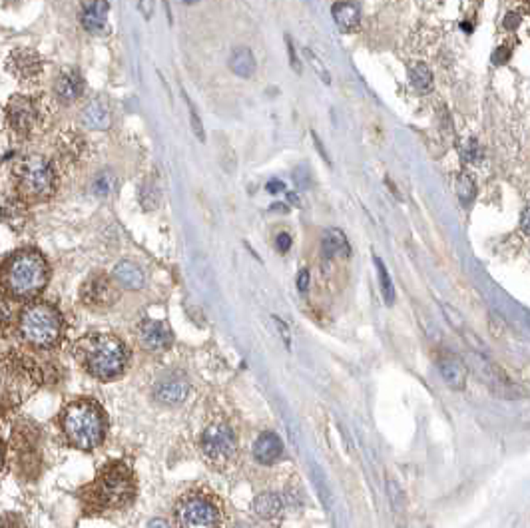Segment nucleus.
<instances>
[{
    "mask_svg": "<svg viewBox=\"0 0 530 528\" xmlns=\"http://www.w3.org/2000/svg\"><path fill=\"white\" fill-rule=\"evenodd\" d=\"M331 15H333V20L341 33L351 34L359 28L361 12L353 2H335L331 8Z\"/></svg>",
    "mask_w": 530,
    "mask_h": 528,
    "instance_id": "obj_16",
    "label": "nucleus"
},
{
    "mask_svg": "<svg viewBox=\"0 0 530 528\" xmlns=\"http://www.w3.org/2000/svg\"><path fill=\"white\" fill-rule=\"evenodd\" d=\"M114 279L122 285L124 289H132V291H138V289L144 288V272L132 263V261H120L116 267H114Z\"/></svg>",
    "mask_w": 530,
    "mask_h": 528,
    "instance_id": "obj_21",
    "label": "nucleus"
},
{
    "mask_svg": "<svg viewBox=\"0 0 530 528\" xmlns=\"http://www.w3.org/2000/svg\"><path fill=\"white\" fill-rule=\"evenodd\" d=\"M136 491L134 484V475L126 464L114 463L108 464L100 477L94 482L92 495L96 500L98 507L102 509H118L124 507L126 502L132 500Z\"/></svg>",
    "mask_w": 530,
    "mask_h": 528,
    "instance_id": "obj_5",
    "label": "nucleus"
},
{
    "mask_svg": "<svg viewBox=\"0 0 530 528\" xmlns=\"http://www.w3.org/2000/svg\"><path fill=\"white\" fill-rule=\"evenodd\" d=\"M20 333L36 347H52L62 335V317L52 305L34 303L20 315Z\"/></svg>",
    "mask_w": 530,
    "mask_h": 528,
    "instance_id": "obj_4",
    "label": "nucleus"
},
{
    "mask_svg": "<svg viewBox=\"0 0 530 528\" xmlns=\"http://www.w3.org/2000/svg\"><path fill=\"white\" fill-rule=\"evenodd\" d=\"M375 259V265H377V273H379V283H381V291H383V297H385V303L391 305L395 301V289H393V281L389 277V272H387L385 263L381 261V257H373Z\"/></svg>",
    "mask_w": 530,
    "mask_h": 528,
    "instance_id": "obj_27",
    "label": "nucleus"
},
{
    "mask_svg": "<svg viewBox=\"0 0 530 528\" xmlns=\"http://www.w3.org/2000/svg\"><path fill=\"white\" fill-rule=\"evenodd\" d=\"M472 367L477 371V375L484 379L486 383L491 385V389H495L498 395H504V397H511L509 389L513 391L514 385L509 381V377L502 373V369H498L497 365H493L491 361L486 359H472Z\"/></svg>",
    "mask_w": 530,
    "mask_h": 528,
    "instance_id": "obj_14",
    "label": "nucleus"
},
{
    "mask_svg": "<svg viewBox=\"0 0 530 528\" xmlns=\"http://www.w3.org/2000/svg\"><path fill=\"white\" fill-rule=\"evenodd\" d=\"M229 68L240 78H251L256 74V56L247 46H238L229 54Z\"/></svg>",
    "mask_w": 530,
    "mask_h": 528,
    "instance_id": "obj_19",
    "label": "nucleus"
},
{
    "mask_svg": "<svg viewBox=\"0 0 530 528\" xmlns=\"http://www.w3.org/2000/svg\"><path fill=\"white\" fill-rule=\"evenodd\" d=\"M509 58H511V49H506V46H500V49L495 50V54H493V62H495V64H506Z\"/></svg>",
    "mask_w": 530,
    "mask_h": 528,
    "instance_id": "obj_35",
    "label": "nucleus"
},
{
    "mask_svg": "<svg viewBox=\"0 0 530 528\" xmlns=\"http://www.w3.org/2000/svg\"><path fill=\"white\" fill-rule=\"evenodd\" d=\"M463 158L466 161H481L482 158V152H481V146L477 140H466L465 146H463Z\"/></svg>",
    "mask_w": 530,
    "mask_h": 528,
    "instance_id": "obj_32",
    "label": "nucleus"
},
{
    "mask_svg": "<svg viewBox=\"0 0 530 528\" xmlns=\"http://www.w3.org/2000/svg\"><path fill=\"white\" fill-rule=\"evenodd\" d=\"M8 70L20 80H36L42 72V60L34 50H15L8 58Z\"/></svg>",
    "mask_w": 530,
    "mask_h": 528,
    "instance_id": "obj_12",
    "label": "nucleus"
},
{
    "mask_svg": "<svg viewBox=\"0 0 530 528\" xmlns=\"http://www.w3.org/2000/svg\"><path fill=\"white\" fill-rule=\"evenodd\" d=\"M78 359L84 369L102 381L120 377L128 363L126 345L114 335H88L78 343Z\"/></svg>",
    "mask_w": 530,
    "mask_h": 528,
    "instance_id": "obj_1",
    "label": "nucleus"
},
{
    "mask_svg": "<svg viewBox=\"0 0 530 528\" xmlns=\"http://www.w3.org/2000/svg\"><path fill=\"white\" fill-rule=\"evenodd\" d=\"M502 24H504L506 30H516V26L520 24V17H518L516 12H509V15L504 17V22H502Z\"/></svg>",
    "mask_w": 530,
    "mask_h": 528,
    "instance_id": "obj_37",
    "label": "nucleus"
},
{
    "mask_svg": "<svg viewBox=\"0 0 530 528\" xmlns=\"http://www.w3.org/2000/svg\"><path fill=\"white\" fill-rule=\"evenodd\" d=\"M411 82L421 94L429 92L433 88V72L429 70L427 64H417L411 70Z\"/></svg>",
    "mask_w": 530,
    "mask_h": 528,
    "instance_id": "obj_25",
    "label": "nucleus"
},
{
    "mask_svg": "<svg viewBox=\"0 0 530 528\" xmlns=\"http://www.w3.org/2000/svg\"><path fill=\"white\" fill-rule=\"evenodd\" d=\"M108 12H110V4L106 0H94L82 12V26L90 34L104 33L108 24Z\"/></svg>",
    "mask_w": 530,
    "mask_h": 528,
    "instance_id": "obj_15",
    "label": "nucleus"
},
{
    "mask_svg": "<svg viewBox=\"0 0 530 528\" xmlns=\"http://www.w3.org/2000/svg\"><path fill=\"white\" fill-rule=\"evenodd\" d=\"M283 206H285V204H274V206H272V209H274V211H283V213H285V211H288V208H283Z\"/></svg>",
    "mask_w": 530,
    "mask_h": 528,
    "instance_id": "obj_45",
    "label": "nucleus"
},
{
    "mask_svg": "<svg viewBox=\"0 0 530 528\" xmlns=\"http://www.w3.org/2000/svg\"><path fill=\"white\" fill-rule=\"evenodd\" d=\"M254 511L261 516V518H274L281 511V498L272 493L259 495L254 500Z\"/></svg>",
    "mask_w": 530,
    "mask_h": 528,
    "instance_id": "obj_24",
    "label": "nucleus"
},
{
    "mask_svg": "<svg viewBox=\"0 0 530 528\" xmlns=\"http://www.w3.org/2000/svg\"><path fill=\"white\" fill-rule=\"evenodd\" d=\"M275 325L279 327V331H281V337H283V341H285V345L290 347V331H288V327H285V323L281 319H277L275 317Z\"/></svg>",
    "mask_w": 530,
    "mask_h": 528,
    "instance_id": "obj_40",
    "label": "nucleus"
},
{
    "mask_svg": "<svg viewBox=\"0 0 530 528\" xmlns=\"http://www.w3.org/2000/svg\"><path fill=\"white\" fill-rule=\"evenodd\" d=\"M439 371L443 379L452 389H465L466 385V367L454 357H443L439 359Z\"/></svg>",
    "mask_w": 530,
    "mask_h": 528,
    "instance_id": "obj_22",
    "label": "nucleus"
},
{
    "mask_svg": "<svg viewBox=\"0 0 530 528\" xmlns=\"http://www.w3.org/2000/svg\"><path fill=\"white\" fill-rule=\"evenodd\" d=\"M291 243H293V240H291L290 234H279V236L275 238V247H277V249H279L281 254L290 252Z\"/></svg>",
    "mask_w": 530,
    "mask_h": 528,
    "instance_id": "obj_34",
    "label": "nucleus"
},
{
    "mask_svg": "<svg viewBox=\"0 0 530 528\" xmlns=\"http://www.w3.org/2000/svg\"><path fill=\"white\" fill-rule=\"evenodd\" d=\"M457 195H459V200L465 208L472 204V200L477 195V186H475V179L468 174H461L457 179Z\"/></svg>",
    "mask_w": 530,
    "mask_h": 528,
    "instance_id": "obj_26",
    "label": "nucleus"
},
{
    "mask_svg": "<svg viewBox=\"0 0 530 528\" xmlns=\"http://www.w3.org/2000/svg\"><path fill=\"white\" fill-rule=\"evenodd\" d=\"M288 202H290V204H293L295 208H301V200H299V195H297L295 192L288 193Z\"/></svg>",
    "mask_w": 530,
    "mask_h": 528,
    "instance_id": "obj_42",
    "label": "nucleus"
},
{
    "mask_svg": "<svg viewBox=\"0 0 530 528\" xmlns=\"http://www.w3.org/2000/svg\"><path fill=\"white\" fill-rule=\"evenodd\" d=\"M80 297L82 301L92 309H106V307H112L118 301L120 293L106 275H92L82 285Z\"/></svg>",
    "mask_w": 530,
    "mask_h": 528,
    "instance_id": "obj_9",
    "label": "nucleus"
},
{
    "mask_svg": "<svg viewBox=\"0 0 530 528\" xmlns=\"http://www.w3.org/2000/svg\"><path fill=\"white\" fill-rule=\"evenodd\" d=\"M6 118H8L10 128L15 130L17 134H20V136H26L36 126L38 110H36L33 100H28V98L24 96H17L10 100V104L6 108Z\"/></svg>",
    "mask_w": 530,
    "mask_h": 528,
    "instance_id": "obj_10",
    "label": "nucleus"
},
{
    "mask_svg": "<svg viewBox=\"0 0 530 528\" xmlns=\"http://www.w3.org/2000/svg\"><path fill=\"white\" fill-rule=\"evenodd\" d=\"M116 190V177H114L112 172H102L98 174L94 184H92V192L94 195H100V197H106Z\"/></svg>",
    "mask_w": 530,
    "mask_h": 528,
    "instance_id": "obj_28",
    "label": "nucleus"
},
{
    "mask_svg": "<svg viewBox=\"0 0 530 528\" xmlns=\"http://www.w3.org/2000/svg\"><path fill=\"white\" fill-rule=\"evenodd\" d=\"M265 190L270 193H279V192H285V184L281 182V179H270L267 182V186H265Z\"/></svg>",
    "mask_w": 530,
    "mask_h": 528,
    "instance_id": "obj_39",
    "label": "nucleus"
},
{
    "mask_svg": "<svg viewBox=\"0 0 530 528\" xmlns=\"http://www.w3.org/2000/svg\"><path fill=\"white\" fill-rule=\"evenodd\" d=\"M238 528H249V527H238Z\"/></svg>",
    "mask_w": 530,
    "mask_h": 528,
    "instance_id": "obj_48",
    "label": "nucleus"
},
{
    "mask_svg": "<svg viewBox=\"0 0 530 528\" xmlns=\"http://www.w3.org/2000/svg\"><path fill=\"white\" fill-rule=\"evenodd\" d=\"M62 429L70 445L90 450L104 441L106 421L96 403L92 401H76L70 403L62 415Z\"/></svg>",
    "mask_w": 530,
    "mask_h": 528,
    "instance_id": "obj_3",
    "label": "nucleus"
},
{
    "mask_svg": "<svg viewBox=\"0 0 530 528\" xmlns=\"http://www.w3.org/2000/svg\"><path fill=\"white\" fill-rule=\"evenodd\" d=\"M82 90H84V82H82V76L76 72V70H62L56 78H54V86H52V92H54V98L60 102V104H72L80 98Z\"/></svg>",
    "mask_w": 530,
    "mask_h": 528,
    "instance_id": "obj_13",
    "label": "nucleus"
},
{
    "mask_svg": "<svg viewBox=\"0 0 530 528\" xmlns=\"http://www.w3.org/2000/svg\"><path fill=\"white\" fill-rule=\"evenodd\" d=\"M297 289L301 293H306L307 289H309V272L307 270H301L299 275H297Z\"/></svg>",
    "mask_w": 530,
    "mask_h": 528,
    "instance_id": "obj_38",
    "label": "nucleus"
},
{
    "mask_svg": "<svg viewBox=\"0 0 530 528\" xmlns=\"http://www.w3.org/2000/svg\"><path fill=\"white\" fill-rule=\"evenodd\" d=\"M0 281H2V288L12 297L30 299L46 288L48 265L44 257L33 249L18 252L2 265Z\"/></svg>",
    "mask_w": 530,
    "mask_h": 528,
    "instance_id": "obj_2",
    "label": "nucleus"
},
{
    "mask_svg": "<svg viewBox=\"0 0 530 528\" xmlns=\"http://www.w3.org/2000/svg\"><path fill=\"white\" fill-rule=\"evenodd\" d=\"M184 4H195V2H200V0H182Z\"/></svg>",
    "mask_w": 530,
    "mask_h": 528,
    "instance_id": "obj_46",
    "label": "nucleus"
},
{
    "mask_svg": "<svg viewBox=\"0 0 530 528\" xmlns=\"http://www.w3.org/2000/svg\"><path fill=\"white\" fill-rule=\"evenodd\" d=\"M138 8H140V12L144 15L145 20L152 18V15H154V0H140V2H138Z\"/></svg>",
    "mask_w": 530,
    "mask_h": 528,
    "instance_id": "obj_36",
    "label": "nucleus"
},
{
    "mask_svg": "<svg viewBox=\"0 0 530 528\" xmlns=\"http://www.w3.org/2000/svg\"><path fill=\"white\" fill-rule=\"evenodd\" d=\"M321 254L325 259H331V257L335 256L349 257V254H351V245H349V241H347L345 234H343L341 229L331 227V229H327V231L323 234Z\"/></svg>",
    "mask_w": 530,
    "mask_h": 528,
    "instance_id": "obj_18",
    "label": "nucleus"
},
{
    "mask_svg": "<svg viewBox=\"0 0 530 528\" xmlns=\"http://www.w3.org/2000/svg\"><path fill=\"white\" fill-rule=\"evenodd\" d=\"M281 450H283V445H281L279 437L274 432H265L257 439L256 445H254V457H256L257 463L272 464L279 459Z\"/></svg>",
    "mask_w": 530,
    "mask_h": 528,
    "instance_id": "obj_17",
    "label": "nucleus"
},
{
    "mask_svg": "<svg viewBox=\"0 0 530 528\" xmlns=\"http://www.w3.org/2000/svg\"><path fill=\"white\" fill-rule=\"evenodd\" d=\"M529 213H530L529 208L522 209V220H520V227H522L524 236H529V234H530V229H529Z\"/></svg>",
    "mask_w": 530,
    "mask_h": 528,
    "instance_id": "obj_41",
    "label": "nucleus"
},
{
    "mask_svg": "<svg viewBox=\"0 0 530 528\" xmlns=\"http://www.w3.org/2000/svg\"><path fill=\"white\" fill-rule=\"evenodd\" d=\"M18 190L28 200H46L56 190V172L52 161L42 156H26L15 168Z\"/></svg>",
    "mask_w": 530,
    "mask_h": 528,
    "instance_id": "obj_6",
    "label": "nucleus"
},
{
    "mask_svg": "<svg viewBox=\"0 0 530 528\" xmlns=\"http://www.w3.org/2000/svg\"><path fill=\"white\" fill-rule=\"evenodd\" d=\"M177 528H220L222 516L215 502L200 493H190L177 500L176 511Z\"/></svg>",
    "mask_w": 530,
    "mask_h": 528,
    "instance_id": "obj_7",
    "label": "nucleus"
},
{
    "mask_svg": "<svg viewBox=\"0 0 530 528\" xmlns=\"http://www.w3.org/2000/svg\"><path fill=\"white\" fill-rule=\"evenodd\" d=\"M313 140H315V146H317V148H319V152H321L323 160H327V161H329V158H327V152H325V150H323L321 142H319V138H317V136H315V134H313Z\"/></svg>",
    "mask_w": 530,
    "mask_h": 528,
    "instance_id": "obj_44",
    "label": "nucleus"
},
{
    "mask_svg": "<svg viewBox=\"0 0 530 528\" xmlns=\"http://www.w3.org/2000/svg\"><path fill=\"white\" fill-rule=\"evenodd\" d=\"M200 447L204 457L213 466H227L236 459L238 452V441L229 425L225 423H213L202 434Z\"/></svg>",
    "mask_w": 530,
    "mask_h": 528,
    "instance_id": "obj_8",
    "label": "nucleus"
},
{
    "mask_svg": "<svg viewBox=\"0 0 530 528\" xmlns=\"http://www.w3.org/2000/svg\"><path fill=\"white\" fill-rule=\"evenodd\" d=\"M285 44H288V54H290L291 68H293L297 74H301V62H299V58H297V52H295V49H293V42H291L290 36H285Z\"/></svg>",
    "mask_w": 530,
    "mask_h": 528,
    "instance_id": "obj_33",
    "label": "nucleus"
},
{
    "mask_svg": "<svg viewBox=\"0 0 530 528\" xmlns=\"http://www.w3.org/2000/svg\"><path fill=\"white\" fill-rule=\"evenodd\" d=\"M140 202H142L144 209H156L160 204V190L154 184H145L140 192Z\"/></svg>",
    "mask_w": 530,
    "mask_h": 528,
    "instance_id": "obj_30",
    "label": "nucleus"
},
{
    "mask_svg": "<svg viewBox=\"0 0 530 528\" xmlns=\"http://www.w3.org/2000/svg\"><path fill=\"white\" fill-rule=\"evenodd\" d=\"M303 56H306L307 60H309V64L313 66L315 68V72L319 74V78H321V82H325V84H331V76H329V72H327V68L321 64V60L311 52L309 49L303 50Z\"/></svg>",
    "mask_w": 530,
    "mask_h": 528,
    "instance_id": "obj_31",
    "label": "nucleus"
},
{
    "mask_svg": "<svg viewBox=\"0 0 530 528\" xmlns=\"http://www.w3.org/2000/svg\"><path fill=\"white\" fill-rule=\"evenodd\" d=\"M182 96H184L186 104H188V110H190V122H192V130H193V134H195V138H197L200 142H206V130H204V124H202V118H200L197 112H195V106H193L192 98L186 94V90H182Z\"/></svg>",
    "mask_w": 530,
    "mask_h": 528,
    "instance_id": "obj_29",
    "label": "nucleus"
},
{
    "mask_svg": "<svg viewBox=\"0 0 530 528\" xmlns=\"http://www.w3.org/2000/svg\"><path fill=\"white\" fill-rule=\"evenodd\" d=\"M0 461H2V452H0Z\"/></svg>",
    "mask_w": 530,
    "mask_h": 528,
    "instance_id": "obj_47",
    "label": "nucleus"
},
{
    "mask_svg": "<svg viewBox=\"0 0 530 528\" xmlns=\"http://www.w3.org/2000/svg\"><path fill=\"white\" fill-rule=\"evenodd\" d=\"M82 124L90 130H108L110 126V110L102 100H92L82 110Z\"/></svg>",
    "mask_w": 530,
    "mask_h": 528,
    "instance_id": "obj_20",
    "label": "nucleus"
},
{
    "mask_svg": "<svg viewBox=\"0 0 530 528\" xmlns=\"http://www.w3.org/2000/svg\"><path fill=\"white\" fill-rule=\"evenodd\" d=\"M186 395H188V383L182 379H168L156 389V399L166 405H177L186 399Z\"/></svg>",
    "mask_w": 530,
    "mask_h": 528,
    "instance_id": "obj_23",
    "label": "nucleus"
},
{
    "mask_svg": "<svg viewBox=\"0 0 530 528\" xmlns=\"http://www.w3.org/2000/svg\"><path fill=\"white\" fill-rule=\"evenodd\" d=\"M148 528H170L164 520H160V518H154V520H150V525H148Z\"/></svg>",
    "mask_w": 530,
    "mask_h": 528,
    "instance_id": "obj_43",
    "label": "nucleus"
},
{
    "mask_svg": "<svg viewBox=\"0 0 530 528\" xmlns=\"http://www.w3.org/2000/svg\"><path fill=\"white\" fill-rule=\"evenodd\" d=\"M138 339L150 351H164L172 345V331L161 321H142L138 327Z\"/></svg>",
    "mask_w": 530,
    "mask_h": 528,
    "instance_id": "obj_11",
    "label": "nucleus"
}]
</instances>
